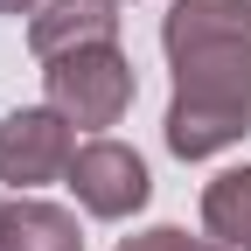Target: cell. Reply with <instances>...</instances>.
<instances>
[{"label": "cell", "instance_id": "7a4b0ae2", "mask_svg": "<svg viewBox=\"0 0 251 251\" xmlns=\"http://www.w3.org/2000/svg\"><path fill=\"white\" fill-rule=\"evenodd\" d=\"M49 105L70 119V126H119L126 105H133V63L119 56V42H98V49H70V56H56L49 70Z\"/></svg>", "mask_w": 251, "mask_h": 251}, {"label": "cell", "instance_id": "52a82bcc", "mask_svg": "<svg viewBox=\"0 0 251 251\" xmlns=\"http://www.w3.org/2000/svg\"><path fill=\"white\" fill-rule=\"evenodd\" d=\"M0 251H84V230H77V216L56 209V202H7Z\"/></svg>", "mask_w": 251, "mask_h": 251}, {"label": "cell", "instance_id": "6da1fadb", "mask_svg": "<svg viewBox=\"0 0 251 251\" xmlns=\"http://www.w3.org/2000/svg\"><path fill=\"white\" fill-rule=\"evenodd\" d=\"M175 63L168 147L181 161H209L251 133V0H175L161 21Z\"/></svg>", "mask_w": 251, "mask_h": 251}, {"label": "cell", "instance_id": "277c9868", "mask_svg": "<svg viewBox=\"0 0 251 251\" xmlns=\"http://www.w3.org/2000/svg\"><path fill=\"white\" fill-rule=\"evenodd\" d=\"M63 181H70L77 202H84L91 216H105V224L147 209V196H153V175H147V161H140L126 140H84Z\"/></svg>", "mask_w": 251, "mask_h": 251}, {"label": "cell", "instance_id": "8992f818", "mask_svg": "<svg viewBox=\"0 0 251 251\" xmlns=\"http://www.w3.org/2000/svg\"><path fill=\"white\" fill-rule=\"evenodd\" d=\"M202 230L224 251H251V168H224L202 188Z\"/></svg>", "mask_w": 251, "mask_h": 251}, {"label": "cell", "instance_id": "30bf717a", "mask_svg": "<svg viewBox=\"0 0 251 251\" xmlns=\"http://www.w3.org/2000/svg\"><path fill=\"white\" fill-rule=\"evenodd\" d=\"M0 230H7V202H0Z\"/></svg>", "mask_w": 251, "mask_h": 251}, {"label": "cell", "instance_id": "ba28073f", "mask_svg": "<svg viewBox=\"0 0 251 251\" xmlns=\"http://www.w3.org/2000/svg\"><path fill=\"white\" fill-rule=\"evenodd\" d=\"M119 251H224V244L188 237V230H175V224H153V230H140V237H126Z\"/></svg>", "mask_w": 251, "mask_h": 251}, {"label": "cell", "instance_id": "5b68a950", "mask_svg": "<svg viewBox=\"0 0 251 251\" xmlns=\"http://www.w3.org/2000/svg\"><path fill=\"white\" fill-rule=\"evenodd\" d=\"M98 42H119V0H49L28 21V49L42 63L70 56V49H98Z\"/></svg>", "mask_w": 251, "mask_h": 251}, {"label": "cell", "instance_id": "3957f363", "mask_svg": "<svg viewBox=\"0 0 251 251\" xmlns=\"http://www.w3.org/2000/svg\"><path fill=\"white\" fill-rule=\"evenodd\" d=\"M70 161H77V126L56 105H21L0 119V181L42 188L56 175H70Z\"/></svg>", "mask_w": 251, "mask_h": 251}, {"label": "cell", "instance_id": "9c48e42d", "mask_svg": "<svg viewBox=\"0 0 251 251\" xmlns=\"http://www.w3.org/2000/svg\"><path fill=\"white\" fill-rule=\"evenodd\" d=\"M0 14H35V0H0Z\"/></svg>", "mask_w": 251, "mask_h": 251}]
</instances>
